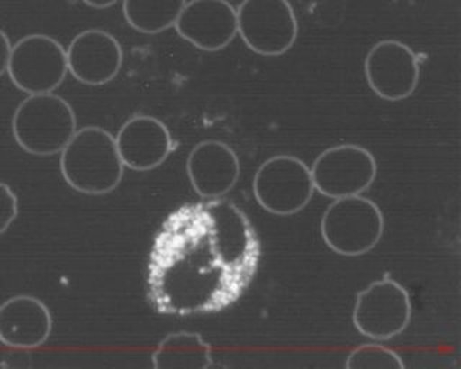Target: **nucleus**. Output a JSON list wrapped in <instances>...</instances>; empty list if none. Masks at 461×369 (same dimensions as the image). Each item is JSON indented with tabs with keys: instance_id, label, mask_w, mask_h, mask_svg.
Listing matches in <instances>:
<instances>
[{
	"instance_id": "obj_1",
	"label": "nucleus",
	"mask_w": 461,
	"mask_h": 369,
	"mask_svg": "<svg viewBox=\"0 0 461 369\" xmlns=\"http://www.w3.org/2000/svg\"><path fill=\"white\" fill-rule=\"evenodd\" d=\"M261 261L257 230L225 198L185 203L156 232L146 270V296L158 315H211L234 306Z\"/></svg>"
},
{
	"instance_id": "obj_2",
	"label": "nucleus",
	"mask_w": 461,
	"mask_h": 369,
	"mask_svg": "<svg viewBox=\"0 0 461 369\" xmlns=\"http://www.w3.org/2000/svg\"><path fill=\"white\" fill-rule=\"evenodd\" d=\"M59 167L69 188L83 195H107L124 176L115 138L95 126L76 131L61 152Z\"/></svg>"
},
{
	"instance_id": "obj_3",
	"label": "nucleus",
	"mask_w": 461,
	"mask_h": 369,
	"mask_svg": "<svg viewBox=\"0 0 461 369\" xmlns=\"http://www.w3.org/2000/svg\"><path fill=\"white\" fill-rule=\"evenodd\" d=\"M76 131L71 104L52 93L29 95L12 117L14 141L29 155L41 158L61 153Z\"/></svg>"
},
{
	"instance_id": "obj_4",
	"label": "nucleus",
	"mask_w": 461,
	"mask_h": 369,
	"mask_svg": "<svg viewBox=\"0 0 461 369\" xmlns=\"http://www.w3.org/2000/svg\"><path fill=\"white\" fill-rule=\"evenodd\" d=\"M385 230L381 208L364 196L333 200L321 221L323 241L331 251L357 257L378 246Z\"/></svg>"
},
{
	"instance_id": "obj_5",
	"label": "nucleus",
	"mask_w": 461,
	"mask_h": 369,
	"mask_svg": "<svg viewBox=\"0 0 461 369\" xmlns=\"http://www.w3.org/2000/svg\"><path fill=\"white\" fill-rule=\"evenodd\" d=\"M252 193L264 211L288 217L304 210L316 189L306 163L295 156L277 155L258 167L252 181Z\"/></svg>"
},
{
	"instance_id": "obj_6",
	"label": "nucleus",
	"mask_w": 461,
	"mask_h": 369,
	"mask_svg": "<svg viewBox=\"0 0 461 369\" xmlns=\"http://www.w3.org/2000/svg\"><path fill=\"white\" fill-rule=\"evenodd\" d=\"M237 18L245 47L261 57L285 55L299 37V21L288 0H242Z\"/></svg>"
},
{
	"instance_id": "obj_7",
	"label": "nucleus",
	"mask_w": 461,
	"mask_h": 369,
	"mask_svg": "<svg viewBox=\"0 0 461 369\" xmlns=\"http://www.w3.org/2000/svg\"><path fill=\"white\" fill-rule=\"evenodd\" d=\"M7 76L26 94L54 93L68 74L67 51L57 40L32 33L12 45Z\"/></svg>"
},
{
	"instance_id": "obj_8",
	"label": "nucleus",
	"mask_w": 461,
	"mask_h": 369,
	"mask_svg": "<svg viewBox=\"0 0 461 369\" xmlns=\"http://www.w3.org/2000/svg\"><path fill=\"white\" fill-rule=\"evenodd\" d=\"M412 318L410 293L389 274L375 280L357 296L353 326L369 339L391 340L407 329Z\"/></svg>"
},
{
	"instance_id": "obj_9",
	"label": "nucleus",
	"mask_w": 461,
	"mask_h": 369,
	"mask_svg": "<svg viewBox=\"0 0 461 369\" xmlns=\"http://www.w3.org/2000/svg\"><path fill=\"white\" fill-rule=\"evenodd\" d=\"M310 170L317 193L339 200L366 193L378 175V163L371 150L348 143L323 150Z\"/></svg>"
},
{
	"instance_id": "obj_10",
	"label": "nucleus",
	"mask_w": 461,
	"mask_h": 369,
	"mask_svg": "<svg viewBox=\"0 0 461 369\" xmlns=\"http://www.w3.org/2000/svg\"><path fill=\"white\" fill-rule=\"evenodd\" d=\"M366 83L382 100L402 102L414 94L421 76L420 58L401 40H379L369 50L364 64Z\"/></svg>"
},
{
	"instance_id": "obj_11",
	"label": "nucleus",
	"mask_w": 461,
	"mask_h": 369,
	"mask_svg": "<svg viewBox=\"0 0 461 369\" xmlns=\"http://www.w3.org/2000/svg\"><path fill=\"white\" fill-rule=\"evenodd\" d=\"M175 30L201 51H222L238 35L237 9L228 0H189Z\"/></svg>"
},
{
	"instance_id": "obj_12",
	"label": "nucleus",
	"mask_w": 461,
	"mask_h": 369,
	"mask_svg": "<svg viewBox=\"0 0 461 369\" xmlns=\"http://www.w3.org/2000/svg\"><path fill=\"white\" fill-rule=\"evenodd\" d=\"M122 59L119 40L103 30L78 33L67 50L68 73L78 83L91 87L112 83L119 76Z\"/></svg>"
},
{
	"instance_id": "obj_13",
	"label": "nucleus",
	"mask_w": 461,
	"mask_h": 369,
	"mask_svg": "<svg viewBox=\"0 0 461 369\" xmlns=\"http://www.w3.org/2000/svg\"><path fill=\"white\" fill-rule=\"evenodd\" d=\"M186 172L194 193L203 200H216L234 189L241 175V163L227 143L203 140L187 156Z\"/></svg>"
},
{
	"instance_id": "obj_14",
	"label": "nucleus",
	"mask_w": 461,
	"mask_h": 369,
	"mask_svg": "<svg viewBox=\"0 0 461 369\" xmlns=\"http://www.w3.org/2000/svg\"><path fill=\"white\" fill-rule=\"evenodd\" d=\"M122 165L136 172H149L162 166L173 152L172 134L162 120L134 116L120 127L115 136Z\"/></svg>"
},
{
	"instance_id": "obj_15",
	"label": "nucleus",
	"mask_w": 461,
	"mask_h": 369,
	"mask_svg": "<svg viewBox=\"0 0 461 369\" xmlns=\"http://www.w3.org/2000/svg\"><path fill=\"white\" fill-rule=\"evenodd\" d=\"M52 315L41 299L29 294L11 297L0 304V342L14 349H36L52 333Z\"/></svg>"
},
{
	"instance_id": "obj_16",
	"label": "nucleus",
	"mask_w": 461,
	"mask_h": 369,
	"mask_svg": "<svg viewBox=\"0 0 461 369\" xmlns=\"http://www.w3.org/2000/svg\"><path fill=\"white\" fill-rule=\"evenodd\" d=\"M151 362L158 369H208L213 365L212 347L199 333L180 330L160 340Z\"/></svg>"
},
{
	"instance_id": "obj_17",
	"label": "nucleus",
	"mask_w": 461,
	"mask_h": 369,
	"mask_svg": "<svg viewBox=\"0 0 461 369\" xmlns=\"http://www.w3.org/2000/svg\"><path fill=\"white\" fill-rule=\"evenodd\" d=\"M187 0H124L122 14L134 31L158 35L170 30L179 19Z\"/></svg>"
},
{
	"instance_id": "obj_18",
	"label": "nucleus",
	"mask_w": 461,
	"mask_h": 369,
	"mask_svg": "<svg viewBox=\"0 0 461 369\" xmlns=\"http://www.w3.org/2000/svg\"><path fill=\"white\" fill-rule=\"evenodd\" d=\"M345 366L348 369H402L405 368V362L389 347L379 344H364L348 355Z\"/></svg>"
},
{
	"instance_id": "obj_19",
	"label": "nucleus",
	"mask_w": 461,
	"mask_h": 369,
	"mask_svg": "<svg viewBox=\"0 0 461 369\" xmlns=\"http://www.w3.org/2000/svg\"><path fill=\"white\" fill-rule=\"evenodd\" d=\"M18 214V196L12 191L9 184L0 181V234L11 229Z\"/></svg>"
},
{
	"instance_id": "obj_20",
	"label": "nucleus",
	"mask_w": 461,
	"mask_h": 369,
	"mask_svg": "<svg viewBox=\"0 0 461 369\" xmlns=\"http://www.w3.org/2000/svg\"><path fill=\"white\" fill-rule=\"evenodd\" d=\"M12 44L6 33L0 30V76L7 71V64L11 58Z\"/></svg>"
},
{
	"instance_id": "obj_21",
	"label": "nucleus",
	"mask_w": 461,
	"mask_h": 369,
	"mask_svg": "<svg viewBox=\"0 0 461 369\" xmlns=\"http://www.w3.org/2000/svg\"><path fill=\"white\" fill-rule=\"evenodd\" d=\"M81 2L93 9H107L114 6L119 0H81Z\"/></svg>"
}]
</instances>
